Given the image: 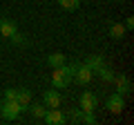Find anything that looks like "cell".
Masks as SVG:
<instances>
[{"label": "cell", "mask_w": 134, "mask_h": 125, "mask_svg": "<svg viewBox=\"0 0 134 125\" xmlns=\"http://www.w3.org/2000/svg\"><path fill=\"white\" fill-rule=\"evenodd\" d=\"M78 65L81 62H69V65H60V67H56L54 69V74H52V87L54 89H65L69 83L74 81V72L78 69Z\"/></svg>", "instance_id": "cell-1"}, {"label": "cell", "mask_w": 134, "mask_h": 125, "mask_svg": "<svg viewBox=\"0 0 134 125\" xmlns=\"http://www.w3.org/2000/svg\"><path fill=\"white\" fill-rule=\"evenodd\" d=\"M105 110L112 112V114H121V112L125 110V96H121L119 92L110 94V96L105 98Z\"/></svg>", "instance_id": "cell-2"}, {"label": "cell", "mask_w": 134, "mask_h": 125, "mask_svg": "<svg viewBox=\"0 0 134 125\" xmlns=\"http://www.w3.org/2000/svg\"><path fill=\"white\" fill-rule=\"evenodd\" d=\"M20 105L16 101H2V105H0V116L5 121H14V118H18L20 116Z\"/></svg>", "instance_id": "cell-3"}, {"label": "cell", "mask_w": 134, "mask_h": 125, "mask_svg": "<svg viewBox=\"0 0 134 125\" xmlns=\"http://www.w3.org/2000/svg\"><path fill=\"white\" fill-rule=\"evenodd\" d=\"M43 121H45L47 125H65V123H67V116H65V112L58 110V107H47Z\"/></svg>", "instance_id": "cell-4"}, {"label": "cell", "mask_w": 134, "mask_h": 125, "mask_svg": "<svg viewBox=\"0 0 134 125\" xmlns=\"http://www.w3.org/2000/svg\"><path fill=\"white\" fill-rule=\"evenodd\" d=\"M78 103H81L78 107H81L83 112H94L96 107H98V96H96L94 92H83Z\"/></svg>", "instance_id": "cell-5"}, {"label": "cell", "mask_w": 134, "mask_h": 125, "mask_svg": "<svg viewBox=\"0 0 134 125\" xmlns=\"http://www.w3.org/2000/svg\"><path fill=\"white\" fill-rule=\"evenodd\" d=\"M92 78H94V72H92V69H87L85 65L81 62V65H78V69L74 72V81H72V83H78V85L85 87V85H90V83H92Z\"/></svg>", "instance_id": "cell-6"}, {"label": "cell", "mask_w": 134, "mask_h": 125, "mask_svg": "<svg viewBox=\"0 0 134 125\" xmlns=\"http://www.w3.org/2000/svg\"><path fill=\"white\" fill-rule=\"evenodd\" d=\"M116 83V92H119L121 96H127V94H132V83H130L127 74H114V81Z\"/></svg>", "instance_id": "cell-7"}, {"label": "cell", "mask_w": 134, "mask_h": 125, "mask_svg": "<svg viewBox=\"0 0 134 125\" xmlns=\"http://www.w3.org/2000/svg\"><path fill=\"white\" fill-rule=\"evenodd\" d=\"M18 31V25H16V20H11V18H0V36L2 38H7L9 40L11 36Z\"/></svg>", "instance_id": "cell-8"}, {"label": "cell", "mask_w": 134, "mask_h": 125, "mask_svg": "<svg viewBox=\"0 0 134 125\" xmlns=\"http://www.w3.org/2000/svg\"><path fill=\"white\" fill-rule=\"evenodd\" d=\"M43 103H45V107H60V103H63V98H60V92L58 89H47L43 94Z\"/></svg>", "instance_id": "cell-9"}, {"label": "cell", "mask_w": 134, "mask_h": 125, "mask_svg": "<svg viewBox=\"0 0 134 125\" xmlns=\"http://www.w3.org/2000/svg\"><path fill=\"white\" fill-rule=\"evenodd\" d=\"M16 103L20 105L23 112H27L29 103H31V92H29L27 87H18V89H16Z\"/></svg>", "instance_id": "cell-10"}, {"label": "cell", "mask_w": 134, "mask_h": 125, "mask_svg": "<svg viewBox=\"0 0 134 125\" xmlns=\"http://www.w3.org/2000/svg\"><path fill=\"white\" fill-rule=\"evenodd\" d=\"M87 69H92V72H96L98 67H103L105 65V60H103V56H98V54H90V56H85V62H83Z\"/></svg>", "instance_id": "cell-11"}, {"label": "cell", "mask_w": 134, "mask_h": 125, "mask_svg": "<svg viewBox=\"0 0 134 125\" xmlns=\"http://www.w3.org/2000/svg\"><path fill=\"white\" fill-rule=\"evenodd\" d=\"M47 65H49L52 69H56V67H60V65H65V54H60V52L49 54V56H47Z\"/></svg>", "instance_id": "cell-12"}, {"label": "cell", "mask_w": 134, "mask_h": 125, "mask_svg": "<svg viewBox=\"0 0 134 125\" xmlns=\"http://www.w3.org/2000/svg\"><path fill=\"white\" fill-rule=\"evenodd\" d=\"M94 74H96V76H98V78H100L103 83H112V81H114V72H112V69L107 67V65H103V67H98V69H96Z\"/></svg>", "instance_id": "cell-13"}, {"label": "cell", "mask_w": 134, "mask_h": 125, "mask_svg": "<svg viewBox=\"0 0 134 125\" xmlns=\"http://www.w3.org/2000/svg\"><path fill=\"white\" fill-rule=\"evenodd\" d=\"M29 112H31V116L34 118H43L45 116V112H47V107H45V103H29V107H27Z\"/></svg>", "instance_id": "cell-14"}, {"label": "cell", "mask_w": 134, "mask_h": 125, "mask_svg": "<svg viewBox=\"0 0 134 125\" xmlns=\"http://www.w3.org/2000/svg\"><path fill=\"white\" fill-rule=\"evenodd\" d=\"M125 36V27H123V22H114L110 27V38L112 40H121Z\"/></svg>", "instance_id": "cell-15"}, {"label": "cell", "mask_w": 134, "mask_h": 125, "mask_svg": "<svg viewBox=\"0 0 134 125\" xmlns=\"http://www.w3.org/2000/svg\"><path fill=\"white\" fill-rule=\"evenodd\" d=\"M58 5H60V9L65 11H76L78 7H81V0H56Z\"/></svg>", "instance_id": "cell-16"}, {"label": "cell", "mask_w": 134, "mask_h": 125, "mask_svg": "<svg viewBox=\"0 0 134 125\" xmlns=\"http://www.w3.org/2000/svg\"><path fill=\"white\" fill-rule=\"evenodd\" d=\"M67 121H69V123H81V116H83V110L81 107H72V110L67 112Z\"/></svg>", "instance_id": "cell-17"}, {"label": "cell", "mask_w": 134, "mask_h": 125, "mask_svg": "<svg viewBox=\"0 0 134 125\" xmlns=\"http://www.w3.org/2000/svg\"><path fill=\"white\" fill-rule=\"evenodd\" d=\"M81 123H85V125H96V116H94V112H83Z\"/></svg>", "instance_id": "cell-18"}, {"label": "cell", "mask_w": 134, "mask_h": 125, "mask_svg": "<svg viewBox=\"0 0 134 125\" xmlns=\"http://www.w3.org/2000/svg\"><path fill=\"white\" fill-rule=\"evenodd\" d=\"M5 101H16V89H14V87L5 89Z\"/></svg>", "instance_id": "cell-19"}, {"label": "cell", "mask_w": 134, "mask_h": 125, "mask_svg": "<svg viewBox=\"0 0 134 125\" xmlns=\"http://www.w3.org/2000/svg\"><path fill=\"white\" fill-rule=\"evenodd\" d=\"M9 40H11V43H16V45H25V38H23V36H20V34H18V31H16V34H14V36H11V38H9Z\"/></svg>", "instance_id": "cell-20"}, {"label": "cell", "mask_w": 134, "mask_h": 125, "mask_svg": "<svg viewBox=\"0 0 134 125\" xmlns=\"http://www.w3.org/2000/svg\"><path fill=\"white\" fill-rule=\"evenodd\" d=\"M123 27H125V31H130V29H134V18H132V16H127V18H125Z\"/></svg>", "instance_id": "cell-21"}, {"label": "cell", "mask_w": 134, "mask_h": 125, "mask_svg": "<svg viewBox=\"0 0 134 125\" xmlns=\"http://www.w3.org/2000/svg\"><path fill=\"white\" fill-rule=\"evenodd\" d=\"M116 2H127V0H116Z\"/></svg>", "instance_id": "cell-22"}, {"label": "cell", "mask_w": 134, "mask_h": 125, "mask_svg": "<svg viewBox=\"0 0 134 125\" xmlns=\"http://www.w3.org/2000/svg\"><path fill=\"white\" fill-rule=\"evenodd\" d=\"M0 105H2V101H0Z\"/></svg>", "instance_id": "cell-23"}]
</instances>
